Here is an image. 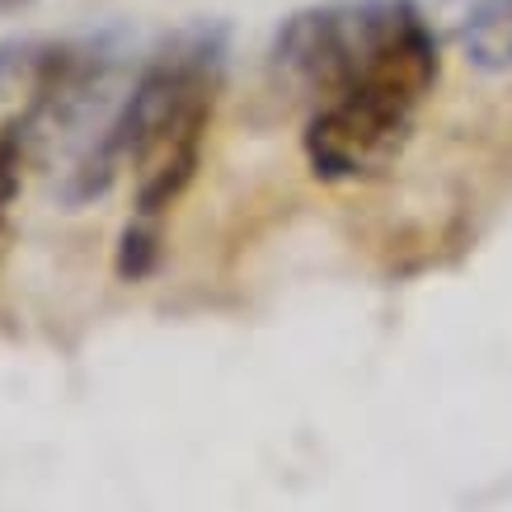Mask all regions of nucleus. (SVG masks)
Instances as JSON below:
<instances>
[{
    "label": "nucleus",
    "instance_id": "f257e3e1",
    "mask_svg": "<svg viewBox=\"0 0 512 512\" xmlns=\"http://www.w3.org/2000/svg\"><path fill=\"white\" fill-rule=\"evenodd\" d=\"M409 118L357 90H339L306 127V156L325 179H357L381 170L404 146Z\"/></svg>",
    "mask_w": 512,
    "mask_h": 512
},
{
    "label": "nucleus",
    "instance_id": "f03ea898",
    "mask_svg": "<svg viewBox=\"0 0 512 512\" xmlns=\"http://www.w3.org/2000/svg\"><path fill=\"white\" fill-rule=\"evenodd\" d=\"M212 99L217 94H202L193 99L179 118L160 127L156 137L141 146L132 165H137V207L141 217H156L170 202L184 198V188L198 174V156H202V132L212 123Z\"/></svg>",
    "mask_w": 512,
    "mask_h": 512
},
{
    "label": "nucleus",
    "instance_id": "7ed1b4c3",
    "mask_svg": "<svg viewBox=\"0 0 512 512\" xmlns=\"http://www.w3.org/2000/svg\"><path fill=\"white\" fill-rule=\"evenodd\" d=\"M461 52L480 71H512V0H480L461 24Z\"/></svg>",
    "mask_w": 512,
    "mask_h": 512
},
{
    "label": "nucleus",
    "instance_id": "20e7f679",
    "mask_svg": "<svg viewBox=\"0 0 512 512\" xmlns=\"http://www.w3.org/2000/svg\"><path fill=\"white\" fill-rule=\"evenodd\" d=\"M151 264H156V235L146 231V226H127L123 249H118V273L127 282H137L151 273Z\"/></svg>",
    "mask_w": 512,
    "mask_h": 512
},
{
    "label": "nucleus",
    "instance_id": "39448f33",
    "mask_svg": "<svg viewBox=\"0 0 512 512\" xmlns=\"http://www.w3.org/2000/svg\"><path fill=\"white\" fill-rule=\"evenodd\" d=\"M5 71H10V47H0V80H5Z\"/></svg>",
    "mask_w": 512,
    "mask_h": 512
},
{
    "label": "nucleus",
    "instance_id": "423d86ee",
    "mask_svg": "<svg viewBox=\"0 0 512 512\" xmlns=\"http://www.w3.org/2000/svg\"><path fill=\"white\" fill-rule=\"evenodd\" d=\"M5 212H10V207H0V245H5Z\"/></svg>",
    "mask_w": 512,
    "mask_h": 512
},
{
    "label": "nucleus",
    "instance_id": "0eeeda50",
    "mask_svg": "<svg viewBox=\"0 0 512 512\" xmlns=\"http://www.w3.org/2000/svg\"><path fill=\"white\" fill-rule=\"evenodd\" d=\"M5 5H24V0H0V10H5Z\"/></svg>",
    "mask_w": 512,
    "mask_h": 512
}]
</instances>
